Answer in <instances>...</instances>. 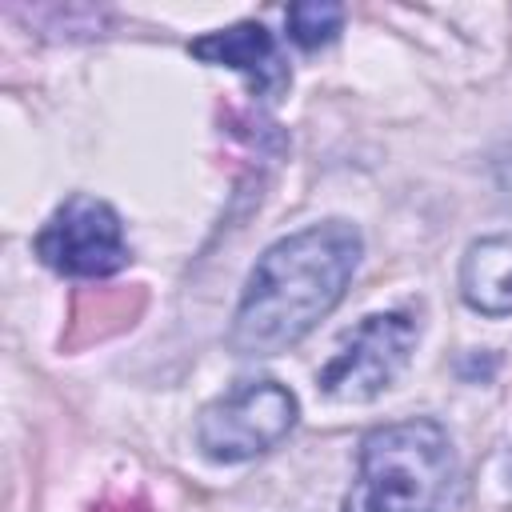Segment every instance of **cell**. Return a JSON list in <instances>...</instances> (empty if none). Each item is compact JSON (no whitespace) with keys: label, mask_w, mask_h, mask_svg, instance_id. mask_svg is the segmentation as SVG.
I'll use <instances>...</instances> for the list:
<instances>
[{"label":"cell","mask_w":512,"mask_h":512,"mask_svg":"<svg viewBox=\"0 0 512 512\" xmlns=\"http://www.w3.org/2000/svg\"><path fill=\"white\" fill-rule=\"evenodd\" d=\"M360 252L364 240L348 220L308 224L276 240L248 272L244 296L228 328L232 352L276 356L304 340L316 320H324L340 304L360 264Z\"/></svg>","instance_id":"cell-1"},{"label":"cell","mask_w":512,"mask_h":512,"mask_svg":"<svg viewBox=\"0 0 512 512\" xmlns=\"http://www.w3.org/2000/svg\"><path fill=\"white\" fill-rule=\"evenodd\" d=\"M456 492L460 464L448 432L416 416L372 428L360 440V468L344 512H448Z\"/></svg>","instance_id":"cell-2"},{"label":"cell","mask_w":512,"mask_h":512,"mask_svg":"<svg viewBox=\"0 0 512 512\" xmlns=\"http://www.w3.org/2000/svg\"><path fill=\"white\" fill-rule=\"evenodd\" d=\"M296 396L276 380H240L200 408L196 444L216 464H240L276 448L296 428Z\"/></svg>","instance_id":"cell-3"},{"label":"cell","mask_w":512,"mask_h":512,"mask_svg":"<svg viewBox=\"0 0 512 512\" xmlns=\"http://www.w3.org/2000/svg\"><path fill=\"white\" fill-rule=\"evenodd\" d=\"M416 348V320L404 312H376L356 324L332 352V360L316 372V384L328 400L364 404L392 388V380L408 368Z\"/></svg>","instance_id":"cell-4"},{"label":"cell","mask_w":512,"mask_h":512,"mask_svg":"<svg viewBox=\"0 0 512 512\" xmlns=\"http://www.w3.org/2000/svg\"><path fill=\"white\" fill-rule=\"evenodd\" d=\"M36 256L60 276H112L128 264L120 216L100 196H68L36 236Z\"/></svg>","instance_id":"cell-5"},{"label":"cell","mask_w":512,"mask_h":512,"mask_svg":"<svg viewBox=\"0 0 512 512\" xmlns=\"http://www.w3.org/2000/svg\"><path fill=\"white\" fill-rule=\"evenodd\" d=\"M188 52L204 64H224V68H236L248 76L252 92H260L264 100H276L284 88H288V64L280 60L276 52V40L264 24L256 20H244V24H232V28H220V32H208L200 40L188 44Z\"/></svg>","instance_id":"cell-6"},{"label":"cell","mask_w":512,"mask_h":512,"mask_svg":"<svg viewBox=\"0 0 512 512\" xmlns=\"http://www.w3.org/2000/svg\"><path fill=\"white\" fill-rule=\"evenodd\" d=\"M460 296L484 316L512 312V232L468 244L460 260Z\"/></svg>","instance_id":"cell-7"},{"label":"cell","mask_w":512,"mask_h":512,"mask_svg":"<svg viewBox=\"0 0 512 512\" xmlns=\"http://www.w3.org/2000/svg\"><path fill=\"white\" fill-rule=\"evenodd\" d=\"M340 28H344V8L332 0H300L288 8V36L308 52L320 44H332Z\"/></svg>","instance_id":"cell-8"},{"label":"cell","mask_w":512,"mask_h":512,"mask_svg":"<svg viewBox=\"0 0 512 512\" xmlns=\"http://www.w3.org/2000/svg\"><path fill=\"white\" fill-rule=\"evenodd\" d=\"M96 512H144V500H112V504H100Z\"/></svg>","instance_id":"cell-9"}]
</instances>
